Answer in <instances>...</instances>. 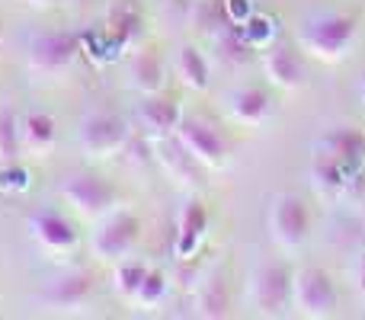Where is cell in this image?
I'll use <instances>...</instances> for the list:
<instances>
[{
    "label": "cell",
    "mask_w": 365,
    "mask_h": 320,
    "mask_svg": "<svg viewBox=\"0 0 365 320\" xmlns=\"http://www.w3.org/2000/svg\"><path fill=\"white\" fill-rule=\"evenodd\" d=\"M356 32H359L356 13L321 10V13H311V16L302 19V26H298V45H302L311 58H317V61L336 64L353 48Z\"/></svg>",
    "instance_id": "6da1fadb"
},
{
    "label": "cell",
    "mask_w": 365,
    "mask_h": 320,
    "mask_svg": "<svg viewBox=\"0 0 365 320\" xmlns=\"http://www.w3.org/2000/svg\"><path fill=\"white\" fill-rule=\"evenodd\" d=\"M247 308L257 317L292 314V269L282 259L263 257L247 276Z\"/></svg>",
    "instance_id": "7a4b0ae2"
},
{
    "label": "cell",
    "mask_w": 365,
    "mask_h": 320,
    "mask_svg": "<svg viewBox=\"0 0 365 320\" xmlns=\"http://www.w3.org/2000/svg\"><path fill=\"white\" fill-rule=\"evenodd\" d=\"M340 308V291L321 266L292 269V311L308 320H327Z\"/></svg>",
    "instance_id": "3957f363"
},
{
    "label": "cell",
    "mask_w": 365,
    "mask_h": 320,
    "mask_svg": "<svg viewBox=\"0 0 365 320\" xmlns=\"http://www.w3.org/2000/svg\"><path fill=\"white\" fill-rule=\"evenodd\" d=\"M128 138H132V125L113 109H93L77 125V145L93 160H109L122 154Z\"/></svg>",
    "instance_id": "277c9868"
},
{
    "label": "cell",
    "mask_w": 365,
    "mask_h": 320,
    "mask_svg": "<svg viewBox=\"0 0 365 320\" xmlns=\"http://www.w3.org/2000/svg\"><path fill=\"white\" fill-rule=\"evenodd\" d=\"M141 240V218L132 208H119L106 212L103 218H96V227L90 234V250L103 263H119L122 257L135 250V244Z\"/></svg>",
    "instance_id": "5b68a950"
},
{
    "label": "cell",
    "mask_w": 365,
    "mask_h": 320,
    "mask_svg": "<svg viewBox=\"0 0 365 320\" xmlns=\"http://www.w3.org/2000/svg\"><path fill=\"white\" fill-rule=\"evenodd\" d=\"M61 199L71 205V212L83 221H96L106 212H113L115 202H119V189L100 173H90V170H77V173L64 176L61 182Z\"/></svg>",
    "instance_id": "8992f818"
},
{
    "label": "cell",
    "mask_w": 365,
    "mask_h": 320,
    "mask_svg": "<svg viewBox=\"0 0 365 320\" xmlns=\"http://www.w3.org/2000/svg\"><path fill=\"white\" fill-rule=\"evenodd\" d=\"M311 234V212L304 205L302 195L295 192H279L269 202V237L279 250L292 253L304 247Z\"/></svg>",
    "instance_id": "52a82bcc"
},
{
    "label": "cell",
    "mask_w": 365,
    "mask_h": 320,
    "mask_svg": "<svg viewBox=\"0 0 365 320\" xmlns=\"http://www.w3.org/2000/svg\"><path fill=\"white\" fill-rule=\"evenodd\" d=\"M173 135H177L182 141V148L208 170H221L227 163V158H231V145H227L225 132H221L212 119H205V115L182 113V119H180V125Z\"/></svg>",
    "instance_id": "ba28073f"
},
{
    "label": "cell",
    "mask_w": 365,
    "mask_h": 320,
    "mask_svg": "<svg viewBox=\"0 0 365 320\" xmlns=\"http://www.w3.org/2000/svg\"><path fill=\"white\" fill-rule=\"evenodd\" d=\"M77 51H81V45H77V38L71 36V32H38V36H32L29 42V71L38 77H58L64 74V71L74 64Z\"/></svg>",
    "instance_id": "9c48e42d"
},
{
    "label": "cell",
    "mask_w": 365,
    "mask_h": 320,
    "mask_svg": "<svg viewBox=\"0 0 365 320\" xmlns=\"http://www.w3.org/2000/svg\"><path fill=\"white\" fill-rule=\"evenodd\" d=\"M259 64H263L266 81H269L276 90L292 93V90L304 87V77H308L304 58H302V51H298L292 42H285V38H272V42L263 48Z\"/></svg>",
    "instance_id": "30bf717a"
},
{
    "label": "cell",
    "mask_w": 365,
    "mask_h": 320,
    "mask_svg": "<svg viewBox=\"0 0 365 320\" xmlns=\"http://www.w3.org/2000/svg\"><path fill=\"white\" fill-rule=\"evenodd\" d=\"M365 170H349L340 160H334L330 154L314 151L311 158V182L324 199H353L362 192L365 186Z\"/></svg>",
    "instance_id": "8fae6325"
},
{
    "label": "cell",
    "mask_w": 365,
    "mask_h": 320,
    "mask_svg": "<svg viewBox=\"0 0 365 320\" xmlns=\"http://www.w3.org/2000/svg\"><path fill=\"white\" fill-rule=\"evenodd\" d=\"M154 145V160L160 163V170H164L167 176H170L177 186L182 189H202L205 186V176H208V167H202L199 160L192 158V154L182 148V141L177 135H167V138H158L151 141Z\"/></svg>",
    "instance_id": "7c38bea8"
},
{
    "label": "cell",
    "mask_w": 365,
    "mask_h": 320,
    "mask_svg": "<svg viewBox=\"0 0 365 320\" xmlns=\"http://www.w3.org/2000/svg\"><path fill=\"white\" fill-rule=\"evenodd\" d=\"M26 227H29V237L36 240L45 253H51V257H68V253H74L77 244H81L77 227L71 224L61 212H51V208H42V212L29 215Z\"/></svg>",
    "instance_id": "4fadbf2b"
},
{
    "label": "cell",
    "mask_w": 365,
    "mask_h": 320,
    "mask_svg": "<svg viewBox=\"0 0 365 320\" xmlns=\"http://www.w3.org/2000/svg\"><path fill=\"white\" fill-rule=\"evenodd\" d=\"M135 115H138V125L145 132L148 141H158V138H167V135L177 132L180 119H182V106L177 96L164 93H141L138 106H135Z\"/></svg>",
    "instance_id": "5bb4252c"
},
{
    "label": "cell",
    "mask_w": 365,
    "mask_h": 320,
    "mask_svg": "<svg viewBox=\"0 0 365 320\" xmlns=\"http://www.w3.org/2000/svg\"><path fill=\"white\" fill-rule=\"evenodd\" d=\"M192 314L202 320H221L231 314V285L221 266H208L192 282Z\"/></svg>",
    "instance_id": "9a60e30c"
},
{
    "label": "cell",
    "mask_w": 365,
    "mask_h": 320,
    "mask_svg": "<svg viewBox=\"0 0 365 320\" xmlns=\"http://www.w3.org/2000/svg\"><path fill=\"white\" fill-rule=\"evenodd\" d=\"M208 221L212 218H208L205 202H202L199 195H189L177 215V237H173V253H177V259L189 263V259L202 250L205 234H208Z\"/></svg>",
    "instance_id": "2e32d148"
},
{
    "label": "cell",
    "mask_w": 365,
    "mask_h": 320,
    "mask_svg": "<svg viewBox=\"0 0 365 320\" xmlns=\"http://www.w3.org/2000/svg\"><path fill=\"white\" fill-rule=\"evenodd\" d=\"M96 291V279L87 269H68L58 279H51L45 289V304L55 311H81L90 304Z\"/></svg>",
    "instance_id": "e0dca14e"
},
{
    "label": "cell",
    "mask_w": 365,
    "mask_h": 320,
    "mask_svg": "<svg viewBox=\"0 0 365 320\" xmlns=\"http://www.w3.org/2000/svg\"><path fill=\"white\" fill-rule=\"evenodd\" d=\"M225 109H227V119L231 122L257 128L272 115V100H269V93L259 87H237L225 96Z\"/></svg>",
    "instance_id": "ac0fdd59"
},
{
    "label": "cell",
    "mask_w": 365,
    "mask_h": 320,
    "mask_svg": "<svg viewBox=\"0 0 365 320\" xmlns=\"http://www.w3.org/2000/svg\"><path fill=\"white\" fill-rule=\"evenodd\" d=\"M317 151L330 154V158L340 160L349 170H365V132L353 125H336L321 135Z\"/></svg>",
    "instance_id": "d6986e66"
},
{
    "label": "cell",
    "mask_w": 365,
    "mask_h": 320,
    "mask_svg": "<svg viewBox=\"0 0 365 320\" xmlns=\"http://www.w3.org/2000/svg\"><path fill=\"white\" fill-rule=\"evenodd\" d=\"M106 36L109 45H125L138 42L145 36V13H141L138 0H113L106 10Z\"/></svg>",
    "instance_id": "ffe728a7"
},
{
    "label": "cell",
    "mask_w": 365,
    "mask_h": 320,
    "mask_svg": "<svg viewBox=\"0 0 365 320\" xmlns=\"http://www.w3.org/2000/svg\"><path fill=\"white\" fill-rule=\"evenodd\" d=\"M164 81H167V68L160 61L158 48L145 45V48L132 51V58H128V83L138 93H158V90H164Z\"/></svg>",
    "instance_id": "44dd1931"
},
{
    "label": "cell",
    "mask_w": 365,
    "mask_h": 320,
    "mask_svg": "<svg viewBox=\"0 0 365 320\" xmlns=\"http://www.w3.org/2000/svg\"><path fill=\"white\" fill-rule=\"evenodd\" d=\"M58 145V122L51 113L32 109L23 115V151L32 158H48Z\"/></svg>",
    "instance_id": "7402d4cb"
},
{
    "label": "cell",
    "mask_w": 365,
    "mask_h": 320,
    "mask_svg": "<svg viewBox=\"0 0 365 320\" xmlns=\"http://www.w3.org/2000/svg\"><path fill=\"white\" fill-rule=\"evenodd\" d=\"M173 68H177V77L186 90L202 93V90H208V83H212V64H208L205 51L195 48V45H180Z\"/></svg>",
    "instance_id": "603a6c76"
},
{
    "label": "cell",
    "mask_w": 365,
    "mask_h": 320,
    "mask_svg": "<svg viewBox=\"0 0 365 320\" xmlns=\"http://www.w3.org/2000/svg\"><path fill=\"white\" fill-rule=\"evenodd\" d=\"M148 272V263L138 257H122L119 263H113V289L119 298H125V301H135V295H138V285L141 279H145Z\"/></svg>",
    "instance_id": "cb8c5ba5"
},
{
    "label": "cell",
    "mask_w": 365,
    "mask_h": 320,
    "mask_svg": "<svg viewBox=\"0 0 365 320\" xmlns=\"http://www.w3.org/2000/svg\"><path fill=\"white\" fill-rule=\"evenodd\" d=\"M23 158V115L13 106H0V163Z\"/></svg>",
    "instance_id": "d4e9b609"
},
{
    "label": "cell",
    "mask_w": 365,
    "mask_h": 320,
    "mask_svg": "<svg viewBox=\"0 0 365 320\" xmlns=\"http://www.w3.org/2000/svg\"><path fill=\"white\" fill-rule=\"evenodd\" d=\"M167 291H170V276H167L164 269H158V266H148L145 279H141V285H138V295H135V304H141V308H158V304H164Z\"/></svg>",
    "instance_id": "484cf974"
},
{
    "label": "cell",
    "mask_w": 365,
    "mask_h": 320,
    "mask_svg": "<svg viewBox=\"0 0 365 320\" xmlns=\"http://www.w3.org/2000/svg\"><path fill=\"white\" fill-rule=\"evenodd\" d=\"M29 173L19 160H4L0 163V192L4 195H19L29 189Z\"/></svg>",
    "instance_id": "4316f807"
},
{
    "label": "cell",
    "mask_w": 365,
    "mask_h": 320,
    "mask_svg": "<svg viewBox=\"0 0 365 320\" xmlns=\"http://www.w3.org/2000/svg\"><path fill=\"white\" fill-rule=\"evenodd\" d=\"M356 289H359V295L365 298V253H359V259H356Z\"/></svg>",
    "instance_id": "83f0119b"
},
{
    "label": "cell",
    "mask_w": 365,
    "mask_h": 320,
    "mask_svg": "<svg viewBox=\"0 0 365 320\" xmlns=\"http://www.w3.org/2000/svg\"><path fill=\"white\" fill-rule=\"evenodd\" d=\"M26 6H36V10H48V6H55L58 0H23Z\"/></svg>",
    "instance_id": "f1b7e54d"
},
{
    "label": "cell",
    "mask_w": 365,
    "mask_h": 320,
    "mask_svg": "<svg viewBox=\"0 0 365 320\" xmlns=\"http://www.w3.org/2000/svg\"><path fill=\"white\" fill-rule=\"evenodd\" d=\"M359 96H362V103H365V74H362V81H359Z\"/></svg>",
    "instance_id": "f546056e"
},
{
    "label": "cell",
    "mask_w": 365,
    "mask_h": 320,
    "mask_svg": "<svg viewBox=\"0 0 365 320\" xmlns=\"http://www.w3.org/2000/svg\"><path fill=\"white\" fill-rule=\"evenodd\" d=\"M362 231H365V218H362Z\"/></svg>",
    "instance_id": "4dcf8cb0"
}]
</instances>
